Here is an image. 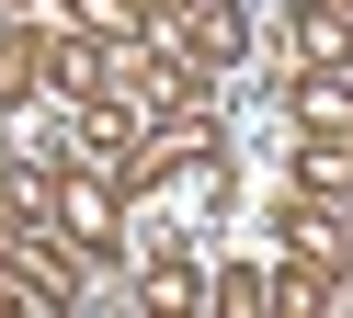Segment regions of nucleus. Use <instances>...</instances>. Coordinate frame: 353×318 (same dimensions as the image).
Instances as JSON below:
<instances>
[{"label":"nucleus","instance_id":"nucleus-1","mask_svg":"<svg viewBox=\"0 0 353 318\" xmlns=\"http://www.w3.org/2000/svg\"><path fill=\"white\" fill-rule=\"evenodd\" d=\"M46 216L69 227L80 250H103V262H114V250H125V216H114V193H103L92 171H69V182H57V193H46Z\"/></svg>","mask_w":353,"mask_h":318},{"label":"nucleus","instance_id":"nucleus-2","mask_svg":"<svg viewBox=\"0 0 353 318\" xmlns=\"http://www.w3.org/2000/svg\"><path fill=\"white\" fill-rule=\"evenodd\" d=\"M12 91H23V57H12V45H0V103H12Z\"/></svg>","mask_w":353,"mask_h":318},{"label":"nucleus","instance_id":"nucleus-4","mask_svg":"<svg viewBox=\"0 0 353 318\" xmlns=\"http://www.w3.org/2000/svg\"><path fill=\"white\" fill-rule=\"evenodd\" d=\"M342 295H353V284H342Z\"/></svg>","mask_w":353,"mask_h":318},{"label":"nucleus","instance_id":"nucleus-3","mask_svg":"<svg viewBox=\"0 0 353 318\" xmlns=\"http://www.w3.org/2000/svg\"><path fill=\"white\" fill-rule=\"evenodd\" d=\"M342 12H353V0H342Z\"/></svg>","mask_w":353,"mask_h":318}]
</instances>
